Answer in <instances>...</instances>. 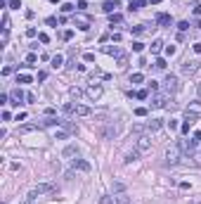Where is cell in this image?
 <instances>
[{"label":"cell","instance_id":"cell-1","mask_svg":"<svg viewBox=\"0 0 201 204\" xmlns=\"http://www.w3.org/2000/svg\"><path fill=\"white\" fill-rule=\"evenodd\" d=\"M163 83H166V93H170V95L180 90V81H178V76H175V74H168Z\"/></svg>","mask_w":201,"mask_h":204},{"label":"cell","instance_id":"cell-2","mask_svg":"<svg viewBox=\"0 0 201 204\" xmlns=\"http://www.w3.org/2000/svg\"><path fill=\"white\" fill-rule=\"evenodd\" d=\"M74 24L80 29V31H88V29H90V24H92V19H90L88 14H83V12H78V14L74 17Z\"/></svg>","mask_w":201,"mask_h":204},{"label":"cell","instance_id":"cell-3","mask_svg":"<svg viewBox=\"0 0 201 204\" xmlns=\"http://www.w3.org/2000/svg\"><path fill=\"white\" fill-rule=\"evenodd\" d=\"M199 67H201L199 59H185V64H182V74H185V76H192V74H196V71H199Z\"/></svg>","mask_w":201,"mask_h":204},{"label":"cell","instance_id":"cell-4","mask_svg":"<svg viewBox=\"0 0 201 204\" xmlns=\"http://www.w3.org/2000/svg\"><path fill=\"white\" fill-rule=\"evenodd\" d=\"M166 161L168 164H178L180 161V145H170L166 150Z\"/></svg>","mask_w":201,"mask_h":204},{"label":"cell","instance_id":"cell-5","mask_svg":"<svg viewBox=\"0 0 201 204\" xmlns=\"http://www.w3.org/2000/svg\"><path fill=\"white\" fill-rule=\"evenodd\" d=\"M52 190H54L52 183H43V185H38V188H33L31 192H28V199H38V195H43V192H52Z\"/></svg>","mask_w":201,"mask_h":204},{"label":"cell","instance_id":"cell-6","mask_svg":"<svg viewBox=\"0 0 201 204\" xmlns=\"http://www.w3.org/2000/svg\"><path fill=\"white\" fill-rule=\"evenodd\" d=\"M85 93H88V97H90V100H100L102 93H104V88H102L100 83H90V86L85 88Z\"/></svg>","mask_w":201,"mask_h":204},{"label":"cell","instance_id":"cell-7","mask_svg":"<svg viewBox=\"0 0 201 204\" xmlns=\"http://www.w3.org/2000/svg\"><path fill=\"white\" fill-rule=\"evenodd\" d=\"M168 100H170V93H159V95L152 97V107H168Z\"/></svg>","mask_w":201,"mask_h":204},{"label":"cell","instance_id":"cell-8","mask_svg":"<svg viewBox=\"0 0 201 204\" xmlns=\"http://www.w3.org/2000/svg\"><path fill=\"white\" fill-rule=\"evenodd\" d=\"M149 147H152V138H149V135H140L137 138V152L142 154V152H147Z\"/></svg>","mask_w":201,"mask_h":204},{"label":"cell","instance_id":"cell-9","mask_svg":"<svg viewBox=\"0 0 201 204\" xmlns=\"http://www.w3.org/2000/svg\"><path fill=\"white\" fill-rule=\"evenodd\" d=\"M194 124H196V114H189V112H187V119L182 121L180 131H182V133H189V128H192Z\"/></svg>","mask_w":201,"mask_h":204},{"label":"cell","instance_id":"cell-10","mask_svg":"<svg viewBox=\"0 0 201 204\" xmlns=\"http://www.w3.org/2000/svg\"><path fill=\"white\" fill-rule=\"evenodd\" d=\"M71 169H74V171L78 169V171H85V173H88V171H90V164H88L85 159H74V161H71Z\"/></svg>","mask_w":201,"mask_h":204},{"label":"cell","instance_id":"cell-11","mask_svg":"<svg viewBox=\"0 0 201 204\" xmlns=\"http://www.w3.org/2000/svg\"><path fill=\"white\" fill-rule=\"evenodd\" d=\"M161 126H163V119H149V121H147V131H149V133H156Z\"/></svg>","mask_w":201,"mask_h":204},{"label":"cell","instance_id":"cell-12","mask_svg":"<svg viewBox=\"0 0 201 204\" xmlns=\"http://www.w3.org/2000/svg\"><path fill=\"white\" fill-rule=\"evenodd\" d=\"M118 5H121V0H104V5H102V10H104L106 14H111V12L116 10Z\"/></svg>","mask_w":201,"mask_h":204},{"label":"cell","instance_id":"cell-13","mask_svg":"<svg viewBox=\"0 0 201 204\" xmlns=\"http://www.w3.org/2000/svg\"><path fill=\"white\" fill-rule=\"evenodd\" d=\"M156 24H161V26H170V24H173V17L166 14V12H161V14L156 17Z\"/></svg>","mask_w":201,"mask_h":204},{"label":"cell","instance_id":"cell-14","mask_svg":"<svg viewBox=\"0 0 201 204\" xmlns=\"http://www.w3.org/2000/svg\"><path fill=\"white\" fill-rule=\"evenodd\" d=\"M74 114L76 116H90V107H85V105H74Z\"/></svg>","mask_w":201,"mask_h":204},{"label":"cell","instance_id":"cell-15","mask_svg":"<svg viewBox=\"0 0 201 204\" xmlns=\"http://www.w3.org/2000/svg\"><path fill=\"white\" fill-rule=\"evenodd\" d=\"M38 128H43L40 121H36V124H24V126H19V133H31V131H38Z\"/></svg>","mask_w":201,"mask_h":204},{"label":"cell","instance_id":"cell-16","mask_svg":"<svg viewBox=\"0 0 201 204\" xmlns=\"http://www.w3.org/2000/svg\"><path fill=\"white\" fill-rule=\"evenodd\" d=\"M102 52L104 55H116V57H121V48H116V45H104V48H102Z\"/></svg>","mask_w":201,"mask_h":204},{"label":"cell","instance_id":"cell-17","mask_svg":"<svg viewBox=\"0 0 201 204\" xmlns=\"http://www.w3.org/2000/svg\"><path fill=\"white\" fill-rule=\"evenodd\" d=\"M10 97H12V100H14V105H21V100H24V97H26V95L21 93V88H14V90L10 93Z\"/></svg>","mask_w":201,"mask_h":204},{"label":"cell","instance_id":"cell-18","mask_svg":"<svg viewBox=\"0 0 201 204\" xmlns=\"http://www.w3.org/2000/svg\"><path fill=\"white\" fill-rule=\"evenodd\" d=\"M62 64H64V57H62V55L50 57V67H52V69H62Z\"/></svg>","mask_w":201,"mask_h":204},{"label":"cell","instance_id":"cell-19","mask_svg":"<svg viewBox=\"0 0 201 204\" xmlns=\"http://www.w3.org/2000/svg\"><path fill=\"white\" fill-rule=\"evenodd\" d=\"M147 3H149V0H132L128 10H130V12H137V10H142V7L147 5Z\"/></svg>","mask_w":201,"mask_h":204},{"label":"cell","instance_id":"cell-20","mask_svg":"<svg viewBox=\"0 0 201 204\" xmlns=\"http://www.w3.org/2000/svg\"><path fill=\"white\" fill-rule=\"evenodd\" d=\"M102 133H104V138H114V135H116V126H114V124H106Z\"/></svg>","mask_w":201,"mask_h":204},{"label":"cell","instance_id":"cell-21","mask_svg":"<svg viewBox=\"0 0 201 204\" xmlns=\"http://www.w3.org/2000/svg\"><path fill=\"white\" fill-rule=\"evenodd\" d=\"M187 112L189 114H201V105L199 102H189V105H187Z\"/></svg>","mask_w":201,"mask_h":204},{"label":"cell","instance_id":"cell-22","mask_svg":"<svg viewBox=\"0 0 201 204\" xmlns=\"http://www.w3.org/2000/svg\"><path fill=\"white\" fill-rule=\"evenodd\" d=\"M182 147H185V150L189 152V154H194V150H196V140H194V138H192V140H187V142H185Z\"/></svg>","mask_w":201,"mask_h":204},{"label":"cell","instance_id":"cell-23","mask_svg":"<svg viewBox=\"0 0 201 204\" xmlns=\"http://www.w3.org/2000/svg\"><path fill=\"white\" fill-rule=\"evenodd\" d=\"M109 22H111V24H121V22H123V14H118V12H111V14H109Z\"/></svg>","mask_w":201,"mask_h":204},{"label":"cell","instance_id":"cell-24","mask_svg":"<svg viewBox=\"0 0 201 204\" xmlns=\"http://www.w3.org/2000/svg\"><path fill=\"white\" fill-rule=\"evenodd\" d=\"M161 48H163V40H154L152 43V55H159Z\"/></svg>","mask_w":201,"mask_h":204},{"label":"cell","instance_id":"cell-25","mask_svg":"<svg viewBox=\"0 0 201 204\" xmlns=\"http://www.w3.org/2000/svg\"><path fill=\"white\" fill-rule=\"evenodd\" d=\"M31 76H28V74H17V83H31Z\"/></svg>","mask_w":201,"mask_h":204},{"label":"cell","instance_id":"cell-26","mask_svg":"<svg viewBox=\"0 0 201 204\" xmlns=\"http://www.w3.org/2000/svg\"><path fill=\"white\" fill-rule=\"evenodd\" d=\"M76 152H78V147H76V145H69L66 150H64V157H74Z\"/></svg>","mask_w":201,"mask_h":204},{"label":"cell","instance_id":"cell-27","mask_svg":"<svg viewBox=\"0 0 201 204\" xmlns=\"http://www.w3.org/2000/svg\"><path fill=\"white\" fill-rule=\"evenodd\" d=\"M126 64H128V55H121V57H118V62H116V67H118V69H123Z\"/></svg>","mask_w":201,"mask_h":204},{"label":"cell","instance_id":"cell-28","mask_svg":"<svg viewBox=\"0 0 201 204\" xmlns=\"http://www.w3.org/2000/svg\"><path fill=\"white\" fill-rule=\"evenodd\" d=\"M137 157H140V152H137V150H135V152H130V154L126 157V164H132V161L137 159Z\"/></svg>","mask_w":201,"mask_h":204},{"label":"cell","instance_id":"cell-29","mask_svg":"<svg viewBox=\"0 0 201 204\" xmlns=\"http://www.w3.org/2000/svg\"><path fill=\"white\" fill-rule=\"evenodd\" d=\"M36 62H38V55H36V52L26 55V64H31V67H33V64H36Z\"/></svg>","mask_w":201,"mask_h":204},{"label":"cell","instance_id":"cell-30","mask_svg":"<svg viewBox=\"0 0 201 204\" xmlns=\"http://www.w3.org/2000/svg\"><path fill=\"white\" fill-rule=\"evenodd\" d=\"M7 7H12V10H19V7H21V0H7Z\"/></svg>","mask_w":201,"mask_h":204},{"label":"cell","instance_id":"cell-31","mask_svg":"<svg viewBox=\"0 0 201 204\" xmlns=\"http://www.w3.org/2000/svg\"><path fill=\"white\" fill-rule=\"evenodd\" d=\"M142 50H144V43H140V40L132 43V52H142Z\"/></svg>","mask_w":201,"mask_h":204},{"label":"cell","instance_id":"cell-32","mask_svg":"<svg viewBox=\"0 0 201 204\" xmlns=\"http://www.w3.org/2000/svg\"><path fill=\"white\" fill-rule=\"evenodd\" d=\"M142 81H144L142 74H132V76H130V83H142Z\"/></svg>","mask_w":201,"mask_h":204},{"label":"cell","instance_id":"cell-33","mask_svg":"<svg viewBox=\"0 0 201 204\" xmlns=\"http://www.w3.org/2000/svg\"><path fill=\"white\" fill-rule=\"evenodd\" d=\"M135 97H137V100H147V97H149V90H137V93H135Z\"/></svg>","mask_w":201,"mask_h":204},{"label":"cell","instance_id":"cell-34","mask_svg":"<svg viewBox=\"0 0 201 204\" xmlns=\"http://www.w3.org/2000/svg\"><path fill=\"white\" fill-rule=\"evenodd\" d=\"M62 38L64 40H71V38H74V29H66V31L62 33Z\"/></svg>","mask_w":201,"mask_h":204},{"label":"cell","instance_id":"cell-35","mask_svg":"<svg viewBox=\"0 0 201 204\" xmlns=\"http://www.w3.org/2000/svg\"><path fill=\"white\" fill-rule=\"evenodd\" d=\"M175 52H178V48H175V45H166V55H168V57H173Z\"/></svg>","mask_w":201,"mask_h":204},{"label":"cell","instance_id":"cell-36","mask_svg":"<svg viewBox=\"0 0 201 204\" xmlns=\"http://www.w3.org/2000/svg\"><path fill=\"white\" fill-rule=\"evenodd\" d=\"M76 10V5H71V3H64L62 5V12H74Z\"/></svg>","mask_w":201,"mask_h":204},{"label":"cell","instance_id":"cell-37","mask_svg":"<svg viewBox=\"0 0 201 204\" xmlns=\"http://www.w3.org/2000/svg\"><path fill=\"white\" fill-rule=\"evenodd\" d=\"M154 67H156V69H166V59H156V62H154Z\"/></svg>","mask_w":201,"mask_h":204},{"label":"cell","instance_id":"cell-38","mask_svg":"<svg viewBox=\"0 0 201 204\" xmlns=\"http://www.w3.org/2000/svg\"><path fill=\"white\" fill-rule=\"evenodd\" d=\"M135 116H147V107H137L135 109Z\"/></svg>","mask_w":201,"mask_h":204},{"label":"cell","instance_id":"cell-39","mask_svg":"<svg viewBox=\"0 0 201 204\" xmlns=\"http://www.w3.org/2000/svg\"><path fill=\"white\" fill-rule=\"evenodd\" d=\"M178 29H180V33H185L187 29H189V22H180V24H178Z\"/></svg>","mask_w":201,"mask_h":204},{"label":"cell","instance_id":"cell-40","mask_svg":"<svg viewBox=\"0 0 201 204\" xmlns=\"http://www.w3.org/2000/svg\"><path fill=\"white\" fill-rule=\"evenodd\" d=\"M38 40H40V43H50V36L48 33H38Z\"/></svg>","mask_w":201,"mask_h":204},{"label":"cell","instance_id":"cell-41","mask_svg":"<svg viewBox=\"0 0 201 204\" xmlns=\"http://www.w3.org/2000/svg\"><path fill=\"white\" fill-rule=\"evenodd\" d=\"M116 204H130V199H128L126 195H121V197H116Z\"/></svg>","mask_w":201,"mask_h":204},{"label":"cell","instance_id":"cell-42","mask_svg":"<svg viewBox=\"0 0 201 204\" xmlns=\"http://www.w3.org/2000/svg\"><path fill=\"white\" fill-rule=\"evenodd\" d=\"M3 29H10V17H7V12L3 14Z\"/></svg>","mask_w":201,"mask_h":204},{"label":"cell","instance_id":"cell-43","mask_svg":"<svg viewBox=\"0 0 201 204\" xmlns=\"http://www.w3.org/2000/svg\"><path fill=\"white\" fill-rule=\"evenodd\" d=\"M83 59H85V62H95V52H85Z\"/></svg>","mask_w":201,"mask_h":204},{"label":"cell","instance_id":"cell-44","mask_svg":"<svg viewBox=\"0 0 201 204\" xmlns=\"http://www.w3.org/2000/svg\"><path fill=\"white\" fill-rule=\"evenodd\" d=\"M168 128H170V131H178V119H170V121H168Z\"/></svg>","mask_w":201,"mask_h":204},{"label":"cell","instance_id":"cell-45","mask_svg":"<svg viewBox=\"0 0 201 204\" xmlns=\"http://www.w3.org/2000/svg\"><path fill=\"white\" fill-rule=\"evenodd\" d=\"M80 95H83V93H80V88H71V97H80Z\"/></svg>","mask_w":201,"mask_h":204},{"label":"cell","instance_id":"cell-46","mask_svg":"<svg viewBox=\"0 0 201 204\" xmlns=\"http://www.w3.org/2000/svg\"><path fill=\"white\" fill-rule=\"evenodd\" d=\"M76 7H78V12H85V7H88V3H85V0H78V5H76Z\"/></svg>","mask_w":201,"mask_h":204},{"label":"cell","instance_id":"cell-47","mask_svg":"<svg viewBox=\"0 0 201 204\" xmlns=\"http://www.w3.org/2000/svg\"><path fill=\"white\" fill-rule=\"evenodd\" d=\"M192 7H194V14H196V17H201V3H194Z\"/></svg>","mask_w":201,"mask_h":204},{"label":"cell","instance_id":"cell-48","mask_svg":"<svg viewBox=\"0 0 201 204\" xmlns=\"http://www.w3.org/2000/svg\"><path fill=\"white\" fill-rule=\"evenodd\" d=\"M114 190H116V192H123V190H126V185H123V183H114Z\"/></svg>","mask_w":201,"mask_h":204},{"label":"cell","instance_id":"cell-49","mask_svg":"<svg viewBox=\"0 0 201 204\" xmlns=\"http://www.w3.org/2000/svg\"><path fill=\"white\" fill-rule=\"evenodd\" d=\"M36 33H38V31H36V29H33V26H28V29H26V36H28V38H33V36H36Z\"/></svg>","mask_w":201,"mask_h":204},{"label":"cell","instance_id":"cell-50","mask_svg":"<svg viewBox=\"0 0 201 204\" xmlns=\"http://www.w3.org/2000/svg\"><path fill=\"white\" fill-rule=\"evenodd\" d=\"M64 114H74V105H64Z\"/></svg>","mask_w":201,"mask_h":204},{"label":"cell","instance_id":"cell-51","mask_svg":"<svg viewBox=\"0 0 201 204\" xmlns=\"http://www.w3.org/2000/svg\"><path fill=\"white\" fill-rule=\"evenodd\" d=\"M156 88H159V83H156V81L152 78V81H149V90H156Z\"/></svg>","mask_w":201,"mask_h":204},{"label":"cell","instance_id":"cell-52","mask_svg":"<svg viewBox=\"0 0 201 204\" xmlns=\"http://www.w3.org/2000/svg\"><path fill=\"white\" fill-rule=\"evenodd\" d=\"M7 100H10V95H5V93H3V95H0V105H7Z\"/></svg>","mask_w":201,"mask_h":204},{"label":"cell","instance_id":"cell-53","mask_svg":"<svg viewBox=\"0 0 201 204\" xmlns=\"http://www.w3.org/2000/svg\"><path fill=\"white\" fill-rule=\"evenodd\" d=\"M57 22H59L57 17H48V24H50V26H54V24H57Z\"/></svg>","mask_w":201,"mask_h":204},{"label":"cell","instance_id":"cell-54","mask_svg":"<svg viewBox=\"0 0 201 204\" xmlns=\"http://www.w3.org/2000/svg\"><path fill=\"white\" fill-rule=\"evenodd\" d=\"M102 204H116V199H111V197H104V199H102Z\"/></svg>","mask_w":201,"mask_h":204},{"label":"cell","instance_id":"cell-55","mask_svg":"<svg viewBox=\"0 0 201 204\" xmlns=\"http://www.w3.org/2000/svg\"><path fill=\"white\" fill-rule=\"evenodd\" d=\"M192 48H194V52H196V55H201V43H194Z\"/></svg>","mask_w":201,"mask_h":204},{"label":"cell","instance_id":"cell-56","mask_svg":"<svg viewBox=\"0 0 201 204\" xmlns=\"http://www.w3.org/2000/svg\"><path fill=\"white\" fill-rule=\"evenodd\" d=\"M192 138H194V140H196V142H201V131H196V133H194V135H192Z\"/></svg>","mask_w":201,"mask_h":204},{"label":"cell","instance_id":"cell-57","mask_svg":"<svg viewBox=\"0 0 201 204\" xmlns=\"http://www.w3.org/2000/svg\"><path fill=\"white\" fill-rule=\"evenodd\" d=\"M161 0H149V5H159Z\"/></svg>","mask_w":201,"mask_h":204},{"label":"cell","instance_id":"cell-58","mask_svg":"<svg viewBox=\"0 0 201 204\" xmlns=\"http://www.w3.org/2000/svg\"><path fill=\"white\" fill-rule=\"evenodd\" d=\"M196 93H199V95H201V83H199V88H196Z\"/></svg>","mask_w":201,"mask_h":204},{"label":"cell","instance_id":"cell-59","mask_svg":"<svg viewBox=\"0 0 201 204\" xmlns=\"http://www.w3.org/2000/svg\"><path fill=\"white\" fill-rule=\"evenodd\" d=\"M50 3H62V0H50Z\"/></svg>","mask_w":201,"mask_h":204},{"label":"cell","instance_id":"cell-60","mask_svg":"<svg viewBox=\"0 0 201 204\" xmlns=\"http://www.w3.org/2000/svg\"><path fill=\"white\" fill-rule=\"evenodd\" d=\"M26 204H33V199H28V202H26Z\"/></svg>","mask_w":201,"mask_h":204}]
</instances>
